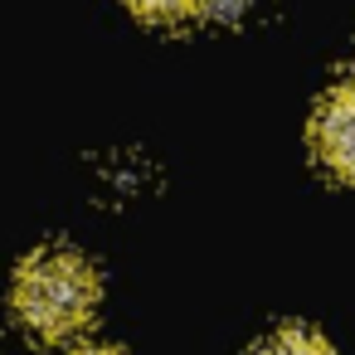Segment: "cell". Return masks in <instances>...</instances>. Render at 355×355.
Masks as SVG:
<instances>
[{"label":"cell","instance_id":"6da1fadb","mask_svg":"<svg viewBox=\"0 0 355 355\" xmlns=\"http://www.w3.org/2000/svg\"><path fill=\"white\" fill-rule=\"evenodd\" d=\"M15 316L35 340H69L88 326L98 306V272L83 253L73 248H40L20 263L15 272Z\"/></svg>","mask_w":355,"mask_h":355},{"label":"cell","instance_id":"7a4b0ae2","mask_svg":"<svg viewBox=\"0 0 355 355\" xmlns=\"http://www.w3.org/2000/svg\"><path fill=\"white\" fill-rule=\"evenodd\" d=\"M311 146H316V161L331 175L355 180V88L350 83H336V93L316 107Z\"/></svg>","mask_w":355,"mask_h":355},{"label":"cell","instance_id":"3957f363","mask_svg":"<svg viewBox=\"0 0 355 355\" xmlns=\"http://www.w3.org/2000/svg\"><path fill=\"white\" fill-rule=\"evenodd\" d=\"M248 355H336L316 331H302V326H287V331H277V336H268L258 350H248Z\"/></svg>","mask_w":355,"mask_h":355},{"label":"cell","instance_id":"277c9868","mask_svg":"<svg viewBox=\"0 0 355 355\" xmlns=\"http://www.w3.org/2000/svg\"><path fill=\"white\" fill-rule=\"evenodd\" d=\"M127 6H132L141 20H156V25H171V20H185V15H200V0H127Z\"/></svg>","mask_w":355,"mask_h":355},{"label":"cell","instance_id":"5b68a950","mask_svg":"<svg viewBox=\"0 0 355 355\" xmlns=\"http://www.w3.org/2000/svg\"><path fill=\"white\" fill-rule=\"evenodd\" d=\"M243 10H248V0H200L205 20H239Z\"/></svg>","mask_w":355,"mask_h":355},{"label":"cell","instance_id":"8992f818","mask_svg":"<svg viewBox=\"0 0 355 355\" xmlns=\"http://www.w3.org/2000/svg\"><path fill=\"white\" fill-rule=\"evenodd\" d=\"M73 355H122V350H112V345H88V350H73Z\"/></svg>","mask_w":355,"mask_h":355}]
</instances>
